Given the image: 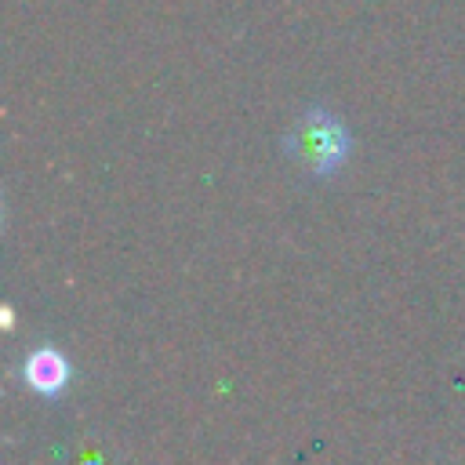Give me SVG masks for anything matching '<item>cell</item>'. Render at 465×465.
<instances>
[{
  "mask_svg": "<svg viewBox=\"0 0 465 465\" xmlns=\"http://www.w3.org/2000/svg\"><path fill=\"white\" fill-rule=\"evenodd\" d=\"M22 374H25V385L36 389L40 396H58V392L69 385V360H65L58 349L40 345L36 352L25 356Z\"/></svg>",
  "mask_w": 465,
  "mask_h": 465,
  "instance_id": "2",
  "label": "cell"
},
{
  "mask_svg": "<svg viewBox=\"0 0 465 465\" xmlns=\"http://www.w3.org/2000/svg\"><path fill=\"white\" fill-rule=\"evenodd\" d=\"M287 156L305 174L327 178L349 156V131H345V124L338 116H331L323 109H309L287 131Z\"/></svg>",
  "mask_w": 465,
  "mask_h": 465,
  "instance_id": "1",
  "label": "cell"
}]
</instances>
